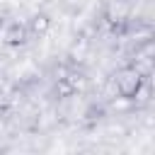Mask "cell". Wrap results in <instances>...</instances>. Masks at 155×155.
Segmentation results:
<instances>
[{
	"label": "cell",
	"mask_w": 155,
	"mask_h": 155,
	"mask_svg": "<svg viewBox=\"0 0 155 155\" xmlns=\"http://www.w3.org/2000/svg\"><path fill=\"white\" fill-rule=\"evenodd\" d=\"M143 82H145V75H143L136 65H124V68L114 75L116 92H119V97H124V99H133L136 92L143 87Z\"/></svg>",
	"instance_id": "cell-1"
},
{
	"label": "cell",
	"mask_w": 155,
	"mask_h": 155,
	"mask_svg": "<svg viewBox=\"0 0 155 155\" xmlns=\"http://www.w3.org/2000/svg\"><path fill=\"white\" fill-rule=\"evenodd\" d=\"M27 29H29V34H34V36H44V34L51 29V17L44 15V12H39V15H34V17L29 19Z\"/></svg>",
	"instance_id": "cell-3"
},
{
	"label": "cell",
	"mask_w": 155,
	"mask_h": 155,
	"mask_svg": "<svg viewBox=\"0 0 155 155\" xmlns=\"http://www.w3.org/2000/svg\"><path fill=\"white\" fill-rule=\"evenodd\" d=\"M27 39H29V29H27V24H22V22H12L5 31H2V41H5V46H24L27 44Z\"/></svg>",
	"instance_id": "cell-2"
}]
</instances>
